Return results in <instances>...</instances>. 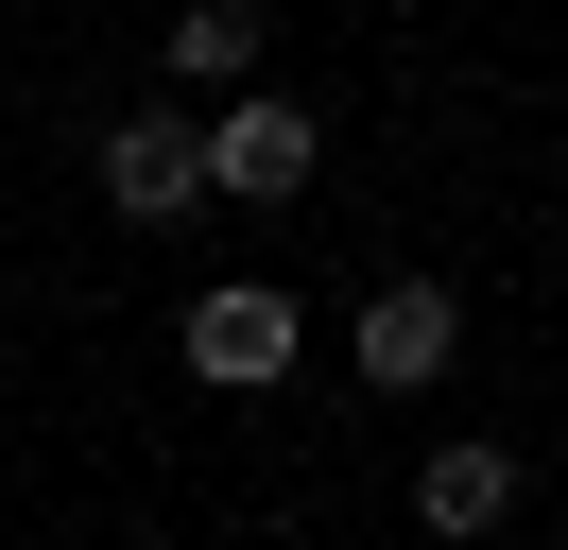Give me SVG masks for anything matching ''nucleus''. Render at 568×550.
<instances>
[{
  "label": "nucleus",
  "instance_id": "obj_1",
  "mask_svg": "<svg viewBox=\"0 0 568 550\" xmlns=\"http://www.w3.org/2000/svg\"><path fill=\"white\" fill-rule=\"evenodd\" d=\"M190 155H207V206H311L327 121H311L293 86H242V103H207V121H190Z\"/></svg>",
  "mask_w": 568,
  "mask_h": 550
},
{
  "label": "nucleus",
  "instance_id": "obj_3",
  "mask_svg": "<svg viewBox=\"0 0 568 550\" xmlns=\"http://www.w3.org/2000/svg\"><path fill=\"white\" fill-rule=\"evenodd\" d=\"M87 172H104L121 224H190L207 206V155H190V103H121L104 138H87Z\"/></svg>",
  "mask_w": 568,
  "mask_h": 550
},
{
  "label": "nucleus",
  "instance_id": "obj_2",
  "mask_svg": "<svg viewBox=\"0 0 568 550\" xmlns=\"http://www.w3.org/2000/svg\"><path fill=\"white\" fill-rule=\"evenodd\" d=\"M173 344H190V378H207V396H276V378L311 361V309H293L276 275H207Z\"/></svg>",
  "mask_w": 568,
  "mask_h": 550
},
{
  "label": "nucleus",
  "instance_id": "obj_4",
  "mask_svg": "<svg viewBox=\"0 0 568 550\" xmlns=\"http://www.w3.org/2000/svg\"><path fill=\"white\" fill-rule=\"evenodd\" d=\"M448 361H465V293L448 275H379V293H362V378H379V396H430Z\"/></svg>",
  "mask_w": 568,
  "mask_h": 550
},
{
  "label": "nucleus",
  "instance_id": "obj_5",
  "mask_svg": "<svg viewBox=\"0 0 568 550\" xmlns=\"http://www.w3.org/2000/svg\"><path fill=\"white\" fill-rule=\"evenodd\" d=\"M499 516H517V447H499V430H448V447L414 465V533H430V550H483Z\"/></svg>",
  "mask_w": 568,
  "mask_h": 550
},
{
  "label": "nucleus",
  "instance_id": "obj_6",
  "mask_svg": "<svg viewBox=\"0 0 568 550\" xmlns=\"http://www.w3.org/2000/svg\"><path fill=\"white\" fill-rule=\"evenodd\" d=\"M276 34H258V0H173V34H155V69H173V103H242V86H276Z\"/></svg>",
  "mask_w": 568,
  "mask_h": 550
}]
</instances>
